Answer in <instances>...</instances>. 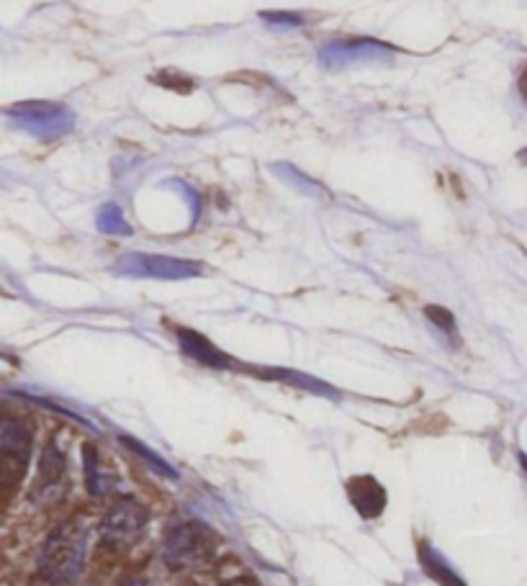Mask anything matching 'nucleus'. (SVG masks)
I'll use <instances>...</instances> for the list:
<instances>
[{
	"label": "nucleus",
	"instance_id": "f257e3e1",
	"mask_svg": "<svg viewBox=\"0 0 527 586\" xmlns=\"http://www.w3.org/2000/svg\"><path fill=\"white\" fill-rule=\"evenodd\" d=\"M85 560V525L78 519L57 525L47 537L42 556H39V574L50 584H68L75 579Z\"/></svg>",
	"mask_w": 527,
	"mask_h": 586
},
{
	"label": "nucleus",
	"instance_id": "f03ea898",
	"mask_svg": "<svg viewBox=\"0 0 527 586\" xmlns=\"http://www.w3.org/2000/svg\"><path fill=\"white\" fill-rule=\"evenodd\" d=\"M216 548V537L201 523H183L168 533L162 558L170 568H193L206 564Z\"/></svg>",
	"mask_w": 527,
	"mask_h": 586
},
{
	"label": "nucleus",
	"instance_id": "7ed1b4c3",
	"mask_svg": "<svg viewBox=\"0 0 527 586\" xmlns=\"http://www.w3.org/2000/svg\"><path fill=\"white\" fill-rule=\"evenodd\" d=\"M31 455V430L27 422L3 417L0 425V484L6 492L21 482Z\"/></svg>",
	"mask_w": 527,
	"mask_h": 586
},
{
	"label": "nucleus",
	"instance_id": "20e7f679",
	"mask_svg": "<svg viewBox=\"0 0 527 586\" xmlns=\"http://www.w3.org/2000/svg\"><path fill=\"white\" fill-rule=\"evenodd\" d=\"M148 523V509L142 507L136 499H119L113 502L109 512L101 519V535L109 543H132L134 537H140Z\"/></svg>",
	"mask_w": 527,
	"mask_h": 586
},
{
	"label": "nucleus",
	"instance_id": "39448f33",
	"mask_svg": "<svg viewBox=\"0 0 527 586\" xmlns=\"http://www.w3.org/2000/svg\"><path fill=\"white\" fill-rule=\"evenodd\" d=\"M64 488V455L54 445H47L39 466V478L34 486V496L42 502H54L62 496Z\"/></svg>",
	"mask_w": 527,
	"mask_h": 586
},
{
	"label": "nucleus",
	"instance_id": "423d86ee",
	"mask_svg": "<svg viewBox=\"0 0 527 586\" xmlns=\"http://www.w3.org/2000/svg\"><path fill=\"white\" fill-rule=\"evenodd\" d=\"M347 496H351L353 507L361 512L363 517H378L384 512L386 492L373 476H358L347 482Z\"/></svg>",
	"mask_w": 527,
	"mask_h": 586
},
{
	"label": "nucleus",
	"instance_id": "0eeeda50",
	"mask_svg": "<svg viewBox=\"0 0 527 586\" xmlns=\"http://www.w3.org/2000/svg\"><path fill=\"white\" fill-rule=\"evenodd\" d=\"M419 560H422V566H425V572H427L429 579H435L440 586H466L464 582L458 579L456 574L450 572L448 566L443 564L437 553H433V550L427 548V545H422V548H419Z\"/></svg>",
	"mask_w": 527,
	"mask_h": 586
},
{
	"label": "nucleus",
	"instance_id": "6e6552de",
	"mask_svg": "<svg viewBox=\"0 0 527 586\" xmlns=\"http://www.w3.org/2000/svg\"><path fill=\"white\" fill-rule=\"evenodd\" d=\"M427 314H429V320L440 324L443 330H453V316L448 312H443V309H427Z\"/></svg>",
	"mask_w": 527,
	"mask_h": 586
},
{
	"label": "nucleus",
	"instance_id": "1a4fd4ad",
	"mask_svg": "<svg viewBox=\"0 0 527 586\" xmlns=\"http://www.w3.org/2000/svg\"><path fill=\"white\" fill-rule=\"evenodd\" d=\"M520 91H523V95L527 98V68H525V72H523V78H520Z\"/></svg>",
	"mask_w": 527,
	"mask_h": 586
},
{
	"label": "nucleus",
	"instance_id": "9d476101",
	"mask_svg": "<svg viewBox=\"0 0 527 586\" xmlns=\"http://www.w3.org/2000/svg\"><path fill=\"white\" fill-rule=\"evenodd\" d=\"M126 586H152L150 582H144V579H136V582H129Z\"/></svg>",
	"mask_w": 527,
	"mask_h": 586
},
{
	"label": "nucleus",
	"instance_id": "9b49d317",
	"mask_svg": "<svg viewBox=\"0 0 527 586\" xmlns=\"http://www.w3.org/2000/svg\"><path fill=\"white\" fill-rule=\"evenodd\" d=\"M230 586H245V584H230Z\"/></svg>",
	"mask_w": 527,
	"mask_h": 586
}]
</instances>
